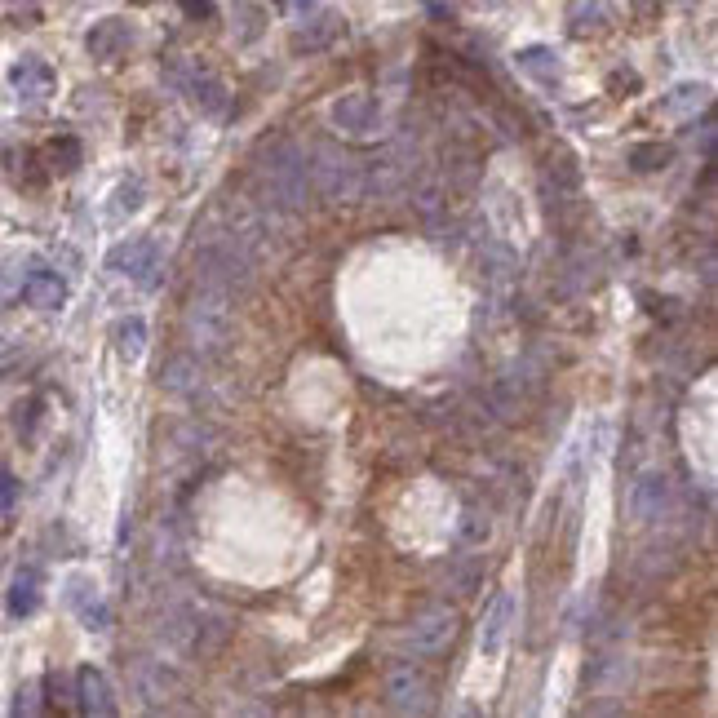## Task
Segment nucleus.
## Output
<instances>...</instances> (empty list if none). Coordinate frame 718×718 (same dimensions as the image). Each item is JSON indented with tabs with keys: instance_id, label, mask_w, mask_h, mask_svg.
Instances as JSON below:
<instances>
[{
	"instance_id": "nucleus-1",
	"label": "nucleus",
	"mask_w": 718,
	"mask_h": 718,
	"mask_svg": "<svg viewBox=\"0 0 718 718\" xmlns=\"http://www.w3.org/2000/svg\"><path fill=\"white\" fill-rule=\"evenodd\" d=\"M457 612L453 608H426L422 617L413 621V630H408V648L422 652V656H435L444 652L448 643L457 639Z\"/></svg>"
},
{
	"instance_id": "nucleus-2",
	"label": "nucleus",
	"mask_w": 718,
	"mask_h": 718,
	"mask_svg": "<svg viewBox=\"0 0 718 718\" xmlns=\"http://www.w3.org/2000/svg\"><path fill=\"white\" fill-rule=\"evenodd\" d=\"M333 125L351 138H373L382 129V102L373 94H346L333 102Z\"/></svg>"
},
{
	"instance_id": "nucleus-3",
	"label": "nucleus",
	"mask_w": 718,
	"mask_h": 718,
	"mask_svg": "<svg viewBox=\"0 0 718 718\" xmlns=\"http://www.w3.org/2000/svg\"><path fill=\"white\" fill-rule=\"evenodd\" d=\"M315 178H320V191L328 200H359V191H364V169L351 160H337L320 151V164H315Z\"/></svg>"
},
{
	"instance_id": "nucleus-4",
	"label": "nucleus",
	"mask_w": 718,
	"mask_h": 718,
	"mask_svg": "<svg viewBox=\"0 0 718 718\" xmlns=\"http://www.w3.org/2000/svg\"><path fill=\"white\" fill-rule=\"evenodd\" d=\"M107 266L111 271H120V275H129V280L151 284V271H156V240L138 235V240L116 244V249L107 253Z\"/></svg>"
},
{
	"instance_id": "nucleus-5",
	"label": "nucleus",
	"mask_w": 718,
	"mask_h": 718,
	"mask_svg": "<svg viewBox=\"0 0 718 718\" xmlns=\"http://www.w3.org/2000/svg\"><path fill=\"white\" fill-rule=\"evenodd\" d=\"M76 705H80V714H94V718H111V714H116L111 683L102 679V670H94V665L76 670Z\"/></svg>"
},
{
	"instance_id": "nucleus-6",
	"label": "nucleus",
	"mask_w": 718,
	"mask_h": 718,
	"mask_svg": "<svg viewBox=\"0 0 718 718\" xmlns=\"http://www.w3.org/2000/svg\"><path fill=\"white\" fill-rule=\"evenodd\" d=\"M510 621H515V599L506 590L492 599V608L484 612V625H479V652L484 656H501L506 648V634H510Z\"/></svg>"
},
{
	"instance_id": "nucleus-7",
	"label": "nucleus",
	"mask_w": 718,
	"mask_h": 718,
	"mask_svg": "<svg viewBox=\"0 0 718 718\" xmlns=\"http://www.w3.org/2000/svg\"><path fill=\"white\" fill-rule=\"evenodd\" d=\"M9 80H14V89H18V98L23 102H45L49 94H54V85H58L54 67L40 63V58H23V63L9 71Z\"/></svg>"
},
{
	"instance_id": "nucleus-8",
	"label": "nucleus",
	"mask_w": 718,
	"mask_h": 718,
	"mask_svg": "<svg viewBox=\"0 0 718 718\" xmlns=\"http://www.w3.org/2000/svg\"><path fill=\"white\" fill-rule=\"evenodd\" d=\"M85 45H89V54H94L98 63H116V58L133 45V32H129L125 18H102L94 32H89Z\"/></svg>"
},
{
	"instance_id": "nucleus-9",
	"label": "nucleus",
	"mask_w": 718,
	"mask_h": 718,
	"mask_svg": "<svg viewBox=\"0 0 718 718\" xmlns=\"http://www.w3.org/2000/svg\"><path fill=\"white\" fill-rule=\"evenodd\" d=\"M386 696H391L395 710H426L430 683H426V674H422V670L404 665V670H395L391 679H386Z\"/></svg>"
},
{
	"instance_id": "nucleus-10",
	"label": "nucleus",
	"mask_w": 718,
	"mask_h": 718,
	"mask_svg": "<svg viewBox=\"0 0 718 718\" xmlns=\"http://www.w3.org/2000/svg\"><path fill=\"white\" fill-rule=\"evenodd\" d=\"M71 608L80 612L85 630H107V625H111V608L102 603V594H98L94 581H71Z\"/></svg>"
},
{
	"instance_id": "nucleus-11",
	"label": "nucleus",
	"mask_w": 718,
	"mask_h": 718,
	"mask_svg": "<svg viewBox=\"0 0 718 718\" xmlns=\"http://www.w3.org/2000/svg\"><path fill=\"white\" fill-rule=\"evenodd\" d=\"M23 302L36 306V311H58L67 302V284L58 280L54 271H36L32 280L23 284Z\"/></svg>"
},
{
	"instance_id": "nucleus-12",
	"label": "nucleus",
	"mask_w": 718,
	"mask_h": 718,
	"mask_svg": "<svg viewBox=\"0 0 718 718\" xmlns=\"http://www.w3.org/2000/svg\"><path fill=\"white\" fill-rule=\"evenodd\" d=\"M5 608H9V617H32L40 608V572L36 568H23L14 581H9Z\"/></svg>"
},
{
	"instance_id": "nucleus-13",
	"label": "nucleus",
	"mask_w": 718,
	"mask_h": 718,
	"mask_svg": "<svg viewBox=\"0 0 718 718\" xmlns=\"http://www.w3.org/2000/svg\"><path fill=\"white\" fill-rule=\"evenodd\" d=\"M665 492H670V484H665V475H648V479H639V484H634V497H630L634 519H639V523H652L656 515H661V506H665Z\"/></svg>"
},
{
	"instance_id": "nucleus-14",
	"label": "nucleus",
	"mask_w": 718,
	"mask_h": 718,
	"mask_svg": "<svg viewBox=\"0 0 718 718\" xmlns=\"http://www.w3.org/2000/svg\"><path fill=\"white\" fill-rule=\"evenodd\" d=\"M111 342H116V351L120 359H138L142 351H147V324L138 320V315H129V320H116V328H111Z\"/></svg>"
},
{
	"instance_id": "nucleus-15",
	"label": "nucleus",
	"mask_w": 718,
	"mask_h": 718,
	"mask_svg": "<svg viewBox=\"0 0 718 718\" xmlns=\"http://www.w3.org/2000/svg\"><path fill=\"white\" fill-rule=\"evenodd\" d=\"M625 160H630V169H639V173H656L674 160V147L670 142H634Z\"/></svg>"
},
{
	"instance_id": "nucleus-16",
	"label": "nucleus",
	"mask_w": 718,
	"mask_h": 718,
	"mask_svg": "<svg viewBox=\"0 0 718 718\" xmlns=\"http://www.w3.org/2000/svg\"><path fill=\"white\" fill-rule=\"evenodd\" d=\"M519 67L528 71V76H537L541 85H555V80H559V63H555V54H550V49H541V45L523 49V54H519Z\"/></svg>"
},
{
	"instance_id": "nucleus-17",
	"label": "nucleus",
	"mask_w": 718,
	"mask_h": 718,
	"mask_svg": "<svg viewBox=\"0 0 718 718\" xmlns=\"http://www.w3.org/2000/svg\"><path fill=\"white\" fill-rule=\"evenodd\" d=\"M45 160H49V169H54V173H76L80 160H85V151H80L76 138H54L45 147Z\"/></svg>"
},
{
	"instance_id": "nucleus-18",
	"label": "nucleus",
	"mask_w": 718,
	"mask_h": 718,
	"mask_svg": "<svg viewBox=\"0 0 718 718\" xmlns=\"http://www.w3.org/2000/svg\"><path fill=\"white\" fill-rule=\"evenodd\" d=\"M142 204V187L138 182H125V187L116 191V204H111V213H116V218H125V213H133Z\"/></svg>"
},
{
	"instance_id": "nucleus-19",
	"label": "nucleus",
	"mask_w": 718,
	"mask_h": 718,
	"mask_svg": "<svg viewBox=\"0 0 718 718\" xmlns=\"http://www.w3.org/2000/svg\"><path fill=\"white\" fill-rule=\"evenodd\" d=\"M40 710V683H23L14 696V714H36Z\"/></svg>"
},
{
	"instance_id": "nucleus-20",
	"label": "nucleus",
	"mask_w": 718,
	"mask_h": 718,
	"mask_svg": "<svg viewBox=\"0 0 718 718\" xmlns=\"http://www.w3.org/2000/svg\"><path fill=\"white\" fill-rule=\"evenodd\" d=\"M36 417H40V395H32L27 404H18V435H32V426H36Z\"/></svg>"
},
{
	"instance_id": "nucleus-21",
	"label": "nucleus",
	"mask_w": 718,
	"mask_h": 718,
	"mask_svg": "<svg viewBox=\"0 0 718 718\" xmlns=\"http://www.w3.org/2000/svg\"><path fill=\"white\" fill-rule=\"evenodd\" d=\"M461 537H466L470 546H479V541H488V519H479V515H466V523H461Z\"/></svg>"
},
{
	"instance_id": "nucleus-22",
	"label": "nucleus",
	"mask_w": 718,
	"mask_h": 718,
	"mask_svg": "<svg viewBox=\"0 0 718 718\" xmlns=\"http://www.w3.org/2000/svg\"><path fill=\"white\" fill-rule=\"evenodd\" d=\"M14 501H18V479H14V470L0 466V510H9Z\"/></svg>"
},
{
	"instance_id": "nucleus-23",
	"label": "nucleus",
	"mask_w": 718,
	"mask_h": 718,
	"mask_svg": "<svg viewBox=\"0 0 718 718\" xmlns=\"http://www.w3.org/2000/svg\"><path fill=\"white\" fill-rule=\"evenodd\" d=\"M692 102H696V107H701V102H705V89H692V85H687V89H679V98H674V102H665V111H687V107H692Z\"/></svg>"
},
{
	"instance_id": "nucleus-24",
	"label": "nucleus",
	"mask_w": 718,
	"mask_h": 718,
	"mask_svg": "<svg viewBox=\"0 0 718 718\" xmlns=\"http://www.w3.org/2000/svg\"><path fill=\"white\" fill-rule=\"evenodd\" d=\"M182 9L191 18H213V0H182Z\"/></svg>"
},
{
	"instance_id": "nucleus-25",
	"label": "nucleus",
	"mask_w": 718,
	"mask_h": 718,
	"mask_svg": "<svg viewBox=\"0 0 718 718\" xmlns=\"http://www.w3.org/2000/svg\"><path fill=\"white\" fill-rule=\"evenodd\" d=\"M49 687H54V701L67 705V687H63V679H58V674H49Z\"/></svg>"
}]
</instances>
